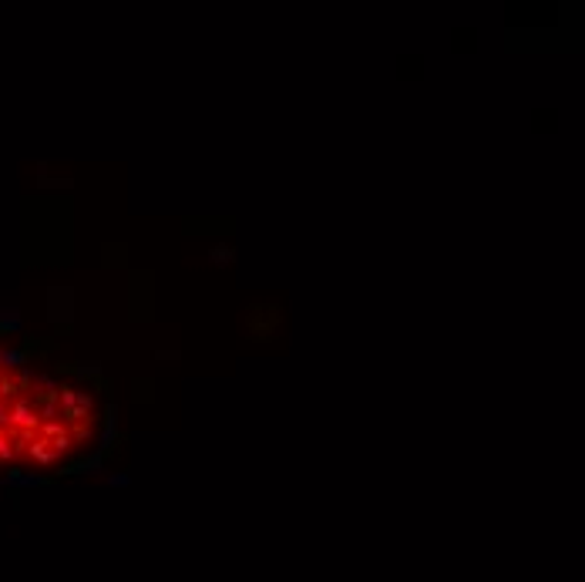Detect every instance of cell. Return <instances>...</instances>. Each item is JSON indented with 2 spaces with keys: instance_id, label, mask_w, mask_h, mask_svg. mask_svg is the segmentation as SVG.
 <instances>
[{
  "instance_id": "cell-4",
  "label": "cell",
  "mask_w": 585,
  "mask_h": 582,
  "mask_svg": "<svg viewBox=\"0 0 585 582\" xmlns=\"http://www.w3.org/2000/svg\"><path fill=\"white\" fill-rule=\"evenodd\" d=\"M111 485L114 488H125V485H128V475H111Z\"/></svg>"
},
{
  "instance_id": "cell-1",
  "label": "cell",
  "mask_w": 585,
  "mask_h": 582,
  "mask_svg": "<svg viewBox=\"0 0 585 582\" xmlns=\"http://www.w3.org/2000/svg\"><path fill=\"white\" fill-rule=\"evenodd\" d=\"M114 445H118V411H114V407H108V417H104V431L98 434V448H101V451H111Z\"/></svg>"
},
{
  "instance_id": "cell-2",
  "label": "cell",
  "mask_w": 585,
  "mask_h": 582,
  "mask_svg": "<svg viewBox=\"0 0 585 582\" xmlns=\"http://www.w3.org/2000/svg\"><path fill=\"white\" fill-rule=\"evenodd\" d=\"M71 437H74V445H88L91 437H95V431H91V424H74Z\"/></svg>"
},
{
  "instance_id": "cell-3",
  "label": "cell",
  "mask_w": 585,
  "mask_h": 582,
  "mask_svg": "<svg viewBox=\"0 0 585 582\" xmlns=\"http://www.w3.org/2000/svg\"><path fill=\"white\" fill-rule=\"evenodd\" d=\"M212 259H216V263H229V259H232V249H229V246H219V249L212 252Z\"/></svg>"
}]
</instances>
